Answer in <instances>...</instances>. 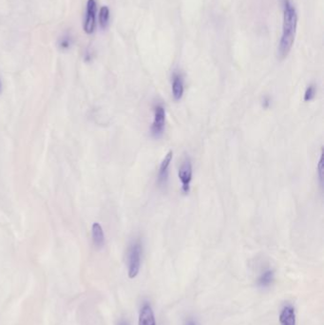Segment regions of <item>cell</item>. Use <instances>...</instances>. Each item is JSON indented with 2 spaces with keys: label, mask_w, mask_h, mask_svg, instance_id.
Here are the masks:
<instances>
[{
  "label": "cell",
  "mask_w": 324,
  "mask_h": 325,
  "mask_svg": "<svg viewBox=\"0 0 324 325\" xmlns=\"http://www.w3.org/2000/svg\"><path fill=\"white\" fill-rule=\"evenodd\" d=\"M283 23L282 33L278 43V55L279 59H284L292 49L297 33L298 14L291 0H283Z\"/></svg>",
  "instance_id": "obj_1"
},
{
  "label": "cell",
  "mask_w": 324,
  "mask_h": 325,
  "mask_svg": "<svg viewBox=\"0 0 324 325\" xmlns=\"http://www.w3.org/2000/svg\"><path fill=\"white\" fill-rule=\"evenodd\" d=\"M142 251V245L139 241L132 243V245L129 247L127 255V272L129 279H134L139 274L141 267Z\"/></svg>",
  "instance_id": "obj_2"
},
{
  "label": "cell",
  "mask_w": 324,
  "mask_h": 325,
  "mask_svg": "<svg viewBox=\"0 0 324 325\" xmlns=\"http://www.w3.org/2000/svg\"><path fill=\"white\" fill-rule=\"evenodd\" d=\"M153 122L150 127V134L152 137L161 138L166 126V109L162 104H157L153 108Z\"/></svg>",
  "instance_id": "obj_3"
},
{
  "label": "cell",
  "mask_w": 324,
  "mask_h": 325,
  "mask_svg": "<svg viewBox=\"0 0 324 325\" xmlns=\"http://www.w3.org/2000/svg\"><path fill=\"white\" fill-rule=\"evenodd\" d=\"M192 163L189 158H185V161L182 163L179 171H178V176L179 179L182 183V191L185 194H187L190 190V183L192 181Z\"/></svg>",
  "instance_id": "obj_4"
},
{
  "label": "cell",
  "mask_w": 324,
  "mask_h": 325,
  "mask_svg": "<svg viewBox=\"0 0 324 325\" xmlns=\"http://www.w3.org/2000/svg\"><path fill=\"white\" fill-rule=\"evenodd\" d=\"M96 12L97 5L95 0H88L87 2V13L84 20V31L88 34H92L94 31L96 25Z\"/></svg>",
  "instance_id": "obj_5"
},
{
  "label": "cell",
  "mask_w": 324,
  "mask_h": 325,
  "mask_svg": "<svg viewBox=\"0 0 324 325\" xmlns=\"http://www.w3.org/2000/svg\"><path fill=\"white\" fill-rule=\"evenodd\" d=\"M279 324L280 325H296V310L292 304H285L279 313Z\"/></svg>",
  "instance_id": "obj_6"
},
{
  "label": "cell",
  "mask_w": 324,
  "mask_h": 325,
  "mask_svg": "<svg viewBox=\"0 0 324 325\" xmlns=\"http://www.w3.org/2000/svg\"><path fill=\"white\" fill-rule=\"evenodd\" d=\"M138 325H156L154 311L149 302H145L141 307Z\"/></svg>",
  "instance_id": "obj_7"
},
{
  "label": "cell",
  "mask_w": 324,
  "mask_h": 325,
  "mask_svg": "<svg viewBox=\"0 0 324 325\" xmlns=\"http://www.w3.org/2000/svg\"><path fill=\"white\" fill-rule=\"evenodd\" d=\"M173 158V152L170 150L167 153L165 158L163 159L160 168H159V173H158V184L160 186H164L167 183L168 177H169V169L170 166V163Z\"/></svg>",
  "instance_id": "obj_8"
},
{
  "label": "cell",
  "mask_w": 324,
  "mask_h": 325,
  "mask_svg": "<svg viewBox=\"0 0 324 325\" xmlns=\"http://www.w3.org/2000/svg\"><path fill=\"white\" fill-rule=\"evenodd\" d=\"M185 92V85H184V78L182 75L174 73L172 76V95L175 101L182 99Z\"/></svg>",
  "instance_id": "obj_9"
},
{
  "label": "cell",
  "mask_w": 324,
  "mask_h": 325,
  "mask_svg": "<svg viewBox=\"0 0 324 325\" xmlns=\"http://www.w3.org/2000/svg\"><path fill=\"white\" fill-rule=\"evenodd\" d=\"M275 273L273 270L271 269H267L265 271H263L257 280V283L260 287H268L272 284V282L274 281Z\"/></svg>",
  "instance_id": "obj_10"
},
{
  "label": "cell",
  "mask_w": 324,
  "mask_h": 325,
  "mask_svg": "<svg viewBox=\"0 0 324 325\" xmlns=\"http://www.w3.org/2000/svg\"><path fill=\"white\" fill-rule=\"evenodd\" d=\"M93 243L97 248H102L105 244L104 231L98 223H94L93 225Z\"/></svg>",
  "instance_id": "obj_11"
},
{
  "label": "cell",
  "mask_w": 324,
  "mask_h": 325,
  "mask_svg": "<svg viewBox=\"0 0 324 325\" xmlns=\"http://www.w3.org/2000/svg\"><path fill=\"white\" fill-rule=\"evenodd\" d=\"M109 20V9L107 6H103L100 9L99 23L102 29H106Z\"/></svg>",
  "instance_id": "obj_12"
},
{
  "label": "cell",
  "mask_w": 324,
  "mask_h": 325,
  "mask_svg": "<svg viewBox=\"0 0 324 325\" xmlns=\"http://www.w3.org/2000/svg\"><path fill=\"white\" fill-rule=\"evenodd\" d=\"M324 150H322L321 153V157L319 160V164H318V168H317V172H318V177H319V182L322 187H324Z\"/></svg>",
  "instance_id": "obj_13"
},
{
  "label": "cell",
  "mask_w": 324,
  "mask_h": 325,
  "mask_svg": "<svg viewBox=\"0 0 324 325\" xmlns=\"http://www.w3.org/2000/svg\"><path fill=\"white\" fill-rule=\"evenodd\" d=\"M316 93H317L316 87L314 85H310L304 93L303 100H304V102H310V101L313 100L316 97Z\"/></svg>",
  "instance_id": "obj_14"
},
{
  "label": "cell",
  "mask_w": 324,
  "mask_h": 325,
  "mask_svg": "<svg viewBox=\"0 0 324 325\" xmlns=\"http://www.w3.org/2000/svg\"><path fill=\"white\" fill-rule=\"evenodd\" d=\"M70 46H71V38H69L68 36L63 37L60 41V48L63 50H66V49H69Z\"/></svg>",
  "instance_id": "obj_15"
},
{
  "label": "cell",
  "mask_w": 324,
  "mask_h": 325,
  "mask_svg": "<svg viewBox=\"0 0 324 325\" xmlns=\"http://www.w3.org/2000/svg\"><path fill=\"white\" fill-rule=\"evenodd\" d=\"M270 105H271V99L268 96L263 97V99H262V107L264 108H268L270 107Z\"/></svg>",
  "instance_id": "obj_16"
},
{
  "label": "cell",
  "mask_w": 324,
  "mask_h": 325,
  "mask_svg": "<svg viewBox=\"0 0 324 325\" xmlns=\"http://www.w3.org/2000/svg\"><path fill=\"white\" fill-rule=\"evenodd\" d=\"M186 325H196V324H195V323H193L192 321H189V322L186 324Z\"/></svg>",
  "instance_id": "obj_17"
},
{
  "label": "cell",
  "mask_w": 324,
  "mask_h": 325,
  "mask_svg": "<svg viewBox=\"0 0 324 325\" xmlns=\"http://www.w3.org/2000/svg\"><path fill=\"white\" fill-rule=\"evenodd\" d=\"M125 325V324H122V325Z\"/></svg>",
  "instance_id": "obj_18"
}]
</instances>
